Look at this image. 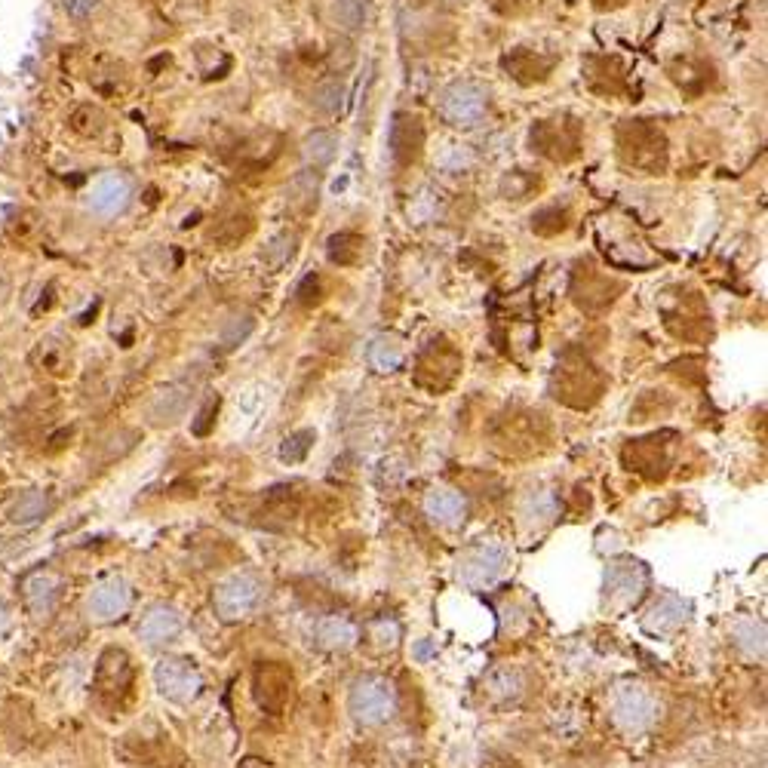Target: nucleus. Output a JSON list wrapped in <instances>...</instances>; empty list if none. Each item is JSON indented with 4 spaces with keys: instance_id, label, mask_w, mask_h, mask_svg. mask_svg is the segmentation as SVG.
<instances>
[{
    "instance_id": "393cba45",
    "label": "nucleus",
    "mask_w": 768,
    "mask_h": 768,
    "mask_svg": "<svg viewBox=\"0 0 768 768\" xmlns=\"http://www.w3.org/2000/svg\"><path fill=\"white\" fill-rule=\"evenodd\" d=\"M363 246L366 240L357 234H338L329 240V259L335 265H357L363 259Z\"/></svg>"
},
{
    "instance_id": "6e6552de",
    "label": "nucleus",
    "mask_w": 768,
    "mask_h": 768,
    "mask_svg": "<svg viewBox=\"0 0 768 768\" xmlns=\"http://www.w3.org/2000/svg\"><path fill=\"white\" fill-rule=\"evenodd\" d=\"M154 679L160 695L179 704L194 701L203 689V673L188 658H163L154 670Z\"/></svg>"
},
{
    "instance_id": "473e14b6",
    "label": "nucleus",
    "mask_w": 768,
    "mask_h": 768,
    "mask_svg": "<svg viewBox=\"0 0 768 768\" xmlns=\"http://www.w3.org/2000/svg\"><path fill=\"white\" fill-rule=\"evenodd\" d=\"M624 4H627V0H593V7H600V10H618Z\"/></svg>"
},
{
    "instance_id": "7c9ffc66",
    "label": "nucleus",
    "mask_w": 768,
    "mask_h": 768,
    "mask_svg": "<svg viewBox=\"0 0 768 768\" xmlns=\"http://www.w3.org/2000/svg\"><path fill=\"white\" fill-rule=\"evenodd\" d=\"M265 400H268L265 394H252V391L240 394V397H237V418H252V421L265 418V412H268V403H265Z\"/></svg>"
},
{
    "instance_id": "4468645a",
    "label": "nucleus",
    "mask_w": 768,
    "mask_h": 768,
    "mask_svg": "<svg viewBox=\"0 0 768 768\" xmlns=\"http://www.w3.org/2000/svg\"><path fill=\"white\" fill-rule=\"evenodd\" d=\"M483 90H477L474 83H458V87H452L446 93V102H443V114L455 123V126H474L480 117H483Z\"/></svg>"
},
{
    "instance_id": "9d476101",
    "label": "nucleus",
    "mask_w": 768,
    "mask_h": 768,
    "mask_svg": "<svg viewBox=\"0 0 768 768\" xmlns=\"http://www.w3.org/2000/svg\"><path fill=\"white\" fill-rule=\"evenodd\" d=\"M133 603V590L130 584H126L120 575H111L105 581H99L90 593L87 600V609L96 621H117L126 615V609H130Z\"/></svg>"
},
{
    "instance_id": "20e7f679",
    "label": "nucleus",
    "mask_w": 768,
    "mask_h": 768,
    "mask_svg": "<svg viewBox=\"0 0 768 768\" xmlns=\"http://www.w3.org/2000/svg\"><path fill=\"white\" fill-rule=\"evenodd\" d=\"M348 707L354 713L357 722L363 725H381L384 719H391L397 710V695L394 686L384 676H360L354 686H351V698Z\"/></svg>"
},
{
    "instance_id": "5701e85b",
    "label": "nucleus",
    "mask_w": 768,
    "mask_h": 768,
    "mask_svg": "<svg viewBox=\"0 0 768 768\" xmlns=\"http://www.w3.org/2000/svg\"><path fill=\"white\" fill-rule=\"evenodd\" d=\"M369 363L378 372H394L403 363V348L397 345V338L394 335H378L372 341V348H369Z\"/></svg>"
},
{
    "instance_id": "412c9836",
    "label": "nucleus",
    "mask_w": 768,
    "mask_h": 768,
    "mask_svg": "<svg viewBox=\"0 0 768 768\" xmlns=\"http://www.w3.org/2000/svg\"><path fill=\"white\" fill-rule=\"evenodd\" d=\"M504 65H507V71L514 74L517 80H523V83H535V80H544L547 74H550V59H541L538 53H529V50H517L514 56H507L504 59Z\"/></svg>"
},
{
    "instance_id": "dca6fc26",
    "label": "nucleus",
    "mask_w": 768,
    "mask_h": 768,
    "mask_svg": "<svg viewBox=\"0 0 768 768\" xmlns=\"http://www.w3.org/2000/svg\"><path fill=\"white\" fill-rule=\"evenodd\" d=\"M182 633V615L173 606H154L139 621V636L148 646H160Z\"/></svg>"
},
{
    "instance_id": "ddd939ff",
    "label": "nucleus",
    "mask_w": 768,
    "mask_h": 768,
    "mask_svg": "<svg viewBox=\"0 0 768 768\" xmlns=\"http://www.w3.org/2000/svg\"><path fill=\"white\" fill-rule=\"evenodd\" d=\"M255 698L271 713H280L292 698V673L280 664H265L255 673Z\"/></svg>"
},
{
    "instance_id": "bb28decb",
    "label": "nucleus",
    "mask_w": 768,
    "mask_h": 768,
    "mask_svg": "<svg viewBox=\"0 0 768 768\" xmlns=\"http://www.w3.org/2000/svg\"><path fill=\"white\" fill-rule=\"evenodd\" d=\"M366 10H369V0H335L332 16L341 28L357 31L366 22Z\"/></svg>"
},
{
    "instance_id": "9b49d317",
    "label": "nucleus",
    "mask_w": 768,
    "mask_h": 768,
    "mask_svg": "<svg viewBox=\"0 0 768 768\" xmlns=\"http://www.w3.org/2000/svg\"><path fill=\"white\" fill-rule=\"evenodd\" d=\"M689 618H692L689 600H682L679 593H661L643 615V630L652 636H667V633L679 630Z\"/></svg>"
},
{
    "instance_id": "1a4fd4ad",
    "label": "nucleus",
    "mask_w": 768,
    "mask_h": 768,
    "mask_svg": "<svg viewBox=\"0 0 768 768\" xmlns=\"http://www.w3.org/2000/svg\"><path fill=\"white\" fill-rule=\"evenodd\" d=\"M22 590V603L28 609V615L34 621H44L56 612L59 596H62V575L53 569H31L28 575H22L19 581Z\"/></svg>"
},
{
    "instance_id": "c85d7f7f",
    "label": "nucleus",
    "mask_w": 768,
    "mask_h": 768,
    "mask_svg": "<svg viewBox=\"0 0 768 768\" xmlns=\"http://www.w3.org/2000/svg\"><path fill=\"white\" fill-rule=\"evenodd\" d=\"M311 446H314V431H295V434H289L286 443L280 446V458H283L286 464H298V461L308 458Z\"/></svg>"
},
{
    "instance_id": "b1692460",
    "label": "nucleus",
    "mask_w": 768,
    "mask_h": 768,
    "mask_svg": "<svg viewBox=\"0 0 768 768\" xmlns=\"http://www.w3.org/2000/svg\"><path fill=\"white\" fill-rule=\"evenodd\" d=\"M492 698H517L523 692V673L517 667H495L486 679Z\"/></svg>"
},
{
    "instance_id": "0eeeda50",
    "label": "nucleus",
    "mask_w": 768,
    "mask_h": 768,
    "mask_svg": "<svg viewBox=\"0 0 768 768\" xmlns=\"http://www.w3.org/2000/svg\"><path fill=\"white\" fill-rule=\"evenodd\" d=\"M581 148V126L572 117H553V120H541L532 130V151L557 160V163H569L578 157Z\"/></svg>"
},
{
    "instance_id": "39448f33",
    "label": "nucleus",
    "mask_w": 768,
    "mask_h": 768,
    "mask_svg": "<svg viewBox=\"0 0 768 768\" xmlns=\"http://www.w3.org/2000/svg\"><path fill=\"white\" fill-rule=\"evenodd\" d=\"M612 716H615V725L624 735H643L646 729H652V722L658 716V701L646 686H639V682H627V686H621L615 692Z\"/></svg>"
},
{
    "instance_id": "72a5a7b5",
    "label": "nucleus",
    "mask_w": 768,
    "mask_h": 768,
    "mask_svg": "<svg viewBox=\"0 0 768 768\" xmlns=\"http://www.w3.org/2000/svg\"><path fill=\"white\" fill-rule=\"evenodd\" d=\"M10 621H13V618H10V609H7L4 603H0V633H4V630L10 627Z\"/></svg>"
},
{
    "instance_id": "7ed1b4c3",
    "label": "nucleus",
    "mask_w": 768,
    "mask_h": 768,
    "mask_svg": "<svg viewBox=\"0 0 768 768\" xmlns=\"http://www.w3.org/2000/svg\"><path fill=\"white\" fill-rule=\"evenodd\" d=\"M262 596H265V584L259 575L237 572L216 587V593H212V606H216V615L222 621H240L259 609Z\"/></svg>"
},
{
    "instance_id": "423d86ee",
    "label": "nucleus",
    "mask_w": 768,
    "mask_h": 768,
    "mask_svg": "<svg viewBox=\"0 0 768 768\" xmlns=\"http://www.w3.org/2000/svg\"><path fill=\"white\" fill-rule=\"evenodd\" d=\"M606 606L612 612H627L643 600L649 587V569L639 560H618L606 569Z\"/></svg>"
},
{
    "instance_id": "cd10ccee",
    "label": "nucleus",
    "mask_w": 768,
    "mask_h": 768,
    "mask_svg": "<svg viewBox=\"0 0 768 768\" xmlns=\"http://www.w3.org/2000/svg\"><path fill=\"white\" fill-rule=\"evenodd\" d=\"M335 148H338L335 136L326 133V130H320V133L308 136V142H305V160H308L311 166H326V163L335 157Z\"/></svg>"
},
{
    "instance_id": "c756f323",
    "label": "nucleus",
    "mask_w": 768,
    "mask_h": 768,
    "mask_svg": "<svg viewBox=\"0 0 768 768\" xmlns=\"http://www.w3.org/2000/svg\"><path fill=\"white\" fill-rule=\"evenodd\" d=\"M369 639L378 649H394L397 639H400V624L391 621V618H378V621L369 624Z\"/></svg>"
},
{
    "instance_id": "f03ea898",
    "label": "nucleus",
    "mask_w": 768,
    "mask_h": 768,
    "mask_svg": "<svg viewBox=\"0 0 768 768\" xmlns=\"http://www.w3.org/2000/svg\"><path fill=\"white\" fill-rule=\"evenodd\" d=\"M510 569V553L498 541H477L458 557V581L471 590L495 587Z\"/></svg>"
},
{
    "instance_id": "4be33fe9",
    "label": "nucleus",
    "mask_w": 768,
    "mask_h": 768,
    "mask_svg": "<svg viewBox=\"0 0 768 768\" xmlns=\"http://www.w3.org/2000/svg\"><path fill=\"white\" fill-rule=\"evenodd\" d=\"M735 636V646L750 655V658H762L765 655V624L756 618H738L732 627Z\"/></svg>"
},
{
    "instance_id": "aec40b11",
    "label": "nucleus",
    "mask_w": 768,
    "mask_h": 768,
    "mask_svg": "<svg viewBox=\"0 0 768 768\" xmlns=\"http://www.w3.org/2000/svg\"><path fill=\"white\" fill-rule=\"evenodd\" d=\"M50 507H53V501H50L47 492L31 489V492L19 495V501L10 507V520L19 523V526H31V523H37V520H44V517L50 514Z\"/></svg>"
},
{
    "instance_id": "f3484780",
    "label": "nucleus",
    "mask_w": 768,
    "mask_h": 768,
    "mask_svg": "<svg viewBox=\"0 0 768 768\" xmlns=\"http://www.w3.org/2000/svg\"><path fill=\"white\" fill-rule=\"evenodd\" d=\"M357 639H360V630L345 615H329L317 624V646L329 652H348L357 646Z\"/></svg>"
},
{
    "instance_id": "2f4dec72",
    "label": "nucleus",
    "mask_w": 768,
    "mask_h": 768,
    "mask_svg": "<svg viewBox=\"0 0 768 768\" xmlns=\"http://www.w3.org/2000/svg\"><path fill=\"white\" fill-rule=\"evenodd\" d=\"M314 102H317L320 111H329V114H332V111L341 105V87H338V83H329V87H323V90L317 93Z\"/></svg>"
},
{
    "instance_id": "f257e3e1",
    "label": "nucleus",
    "mask_w": 768,
    "mask_h": 768,
    "mask_svg": "<svg viewBox=\"0 0 768 768\" xmlns=\"http://www.w3.org/2000/svg\"><path fill=\"white\" fill-rule=\"evenodd\" d=\"M618 151L624 163L643 169V173H661L667 166V142L658 126L646 120H627L618 130Z\"/></svg>"
},
{
    "instance_id": "a878e982",
    "label": "nucleus",
    "mask_w": 768,
    "mask_h": 768,
    "mask_svg": "<svg viewBox=\"0 0 768 768\" xmlns=\"http://www.w3.org/2000/svg\"><path fill=\"white\" fill-rule=\"evenodd\" d=\"M553 517H557V498H553V492H532L523 504V520L526 523H550Z\"/></svg>"
},
{
    "instance_id": "6ab92c4d",
    "label": "nucleus",
    "mask_w": 768,
    "mask_h": 768,
    "mask_svg": "<svg viewBox=\"0 0 768 768\" xmlns=\"http://www.w3.org/2000/svg\"><path fill=\"white\" fill-rule=\"evenodd\" d=\"M188 403H191L188 388H169V391H160V394L151 400L148 415H151L154 424H173V421H179V418L185 415Z\"/></svg>"
},
{
    "instance_id": "a211bd4d",
    "label": "nucleus",
    "mask_w": 768,
    "mask_h": 768,
    "mask_svg": "<svg viewBox=\"0 0 768 768\" xmlns=\"http://www.w3.org/2000/svg\"><path fill=\"white\" fill-rule=\"evenodd\" d=\"M464 498L455 489H431L424 498V514L440 526H458L464 520Z\"/></svg>"
},
{
    "instance_id": "f8f14e48",
    "label": "nucleus",
    "mask_w": 768,
    "mask_h": 768,
    "mask_svg": "<svg viewBox=\"0 0 768 768\" xmlns=\"http://www.w3.org/2000/svg\"><path fill=\"white\" fill-rule=\"evenodd\" d=\"M133 686V664L130 655L123 649H108L99 658V670H96V689L99 698H111V695H126Z\"/></svg>"
},
{
    "instance_id": "2eb2a0df",
    "label": "nucleus",
    "mask_w": 768,
    "mask_h": 768,
    "mask_svg": "<svg viewBox=\"0 0 768 768\" xmlns=\"http://www.w3.org/2000/svg\"><path fill=\"white\" fill-rule=\"evenodd\" d=\"M424 145V126L421 117L412 114H400L394 120V130H391V154L400 166H412L421 154Z\"/></svg>"
}]
</instances>
